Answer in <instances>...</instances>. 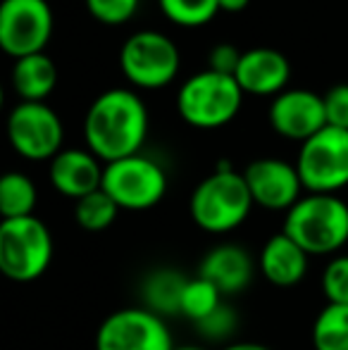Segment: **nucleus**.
Here are the masks:
<instances>
[{"instance_id": "22", "label": "nucleus", "mask_w": 348, "mask_h": 350, "mask_svg": "<svg viewBox=\"0 0 348 350\" xmlns=\"http://www.w3.org/2000/svg\"><path fill=\"white\" fill-rule=\"evenodd\" d=\"M117 203L105 193V191H96V193H88L84 198H79L75 203V221L84 231L98 234V231H105L115 224L117 215H120Z\"/></svg>"}, {"instance_id": "16", "label": "nucleus", "mask_w": 348, "mask_h": 350, "mask_svg": "<svg viewBox=\"0 0 348 350\" xmlns=\"http://www.w3.org/2000/svg\"><path fill=\"white\" fill-rule=\"evenodd\" d=\"M246 96L277 98L286 91L291 79V62L274 48H251L243 51L241 65L234 77Z\"/></svg>"}, {"instance_id": "13", "label": "nucleus", "mask_w": 348, "mask_h": 350, "mask_svg": "<svg viewBox=\"0 0 348 350\" xmlns=\"http://www.w3.org/2000/svg\"><path fill=\"white\" fill-rule=\"evenodd\" d=\"M269 124L284 139L306 143L327 126L325 98L308 88H286L269 105Z\"/></svg>"}, {"instance_id": "6", "label": "nucleus", "mask_w": 348, "mask_h": 350, "mask_svg": "<svg viewBox=\"0 0 348 350\" xmlns=\"http://www.w3.org/2000/svg\"><path fill=\"white\" fill-rule=\"evenodd\" d=\"M168 172L148 155H131L105 165L103 191L117 203L120 210L146 212L168 196Z\"/></svg>"}, {"instance_id": "1", "label": "nucleus", "mask_w": 348, "mask_h": 350, "mask_svg": "<svg viewBox=\"0 0 348 350\" xmlns=\"http://www.w3.org/2000/svg\"><path fill=\"white\" fill-rule=\"evenodd\" d=\"M148 136V110L139 93L107 88L88 105L84 117L86 148L101 162L139 155Z\"/></svg>"}, {"instance_id": "23", "label": "nucleus", "mask_w": 348, "mask_h": 350, "mask_svg": "<svg viewBox=\"0 0 348 350\" xmlns=\"http://www.w3.org/2000/svg\"><path fill=\"white\" fill-rule=\"evenodd\" d=\"M224 295L217 291V286H213L208 279L198 277L189 279L184 291V298H181V317H186L189 322L198 324L200 319H205L208 314H213L219 305L224 303Z\"/></svg>"}, {"instance_id": "10", "label": "nucleus", "mask_w": 348, "mask_h": 350, "mask_svg": "<svg viewBox=\"0 0 348 350\" xmlns=\"http://www.w3.org/2000/svg\"><path fill=\"white\" fill-rule=\"evenodd\" d=\"M174 336L160 314L122 308L107 314L96 332V350H174Z\"/></svg>"}, {"instance_id": "4", "label": "nucleus", "mask_w": 348, "mask_h": 350, "mask_svg": "<svg viewBox=\"0 0 348 350\" xmlns=\"http://www.w3.org/2000/svg\"><path fill=\"white\" fill-rule=\"evenodd\" d=\"M243 96L234 77L203 70L181 83L176 112L193 129H219L239 115Z\"/></svg>"}, {"instance_id": "2", "label": "nucleus", "mask_w": 348, "mask_h": 350, "mask_svg": "<svg viewBox=\"0 0 348 350\" xmlns=\"http://www.w3.org/2000/svg\"><path fill=\"white\" fill-rule=\"evenodd\" d=\"M282 231L310 258H334L348 243V203L332 193H306L284 215Z\"/></svg>"}, {"instance_id": "24", "label": "nucleus", "mask_w": 348, "mask_h": 350, "mask_svg": "<svg viewBox=\"0 0 348 350\" xmlns=\"http://www.w3.org/2000/svg\"><path fill=\"white\" fill-rule=\"evenodd\" d=\"M158 5L170 22L184 29L205 27L219 12V0H158Z\"/></svg>"}, {"instance_id": "27", "label": "nucleus", "mask_w": 348, "mask_h": 350, "mask_svg": "<svg viewBox=\"0 0 348 350\" xmlns=\"http://www.w3.org/2000/svg\"><path fill=\"white\" fill-rule=\"evenodd\" d=\"M139 3L141 0H86V10L96 22L120 27L134 17Z\"/></svg>"}, {"instance_id": "20", "label": "nucleus", "mask_w": 348, "mask_h": 350, "mask_svg": "<svg viewBox=\"0 0 348 350\" xmlns=\"http://www.w3.org/2000/svg\"><path fill=\"white\" fill-rule=\"evenodd\" d=\"M38 205L36 184L22 172H8L0 179V215L3 219L31 217Z\"/></svg>"}, {"instance_id": "17", "label": "nucleus", "mask_w": 348, "mask_h": 350, "mask_svg": "<svg viewBox=\"0 0 348 350\" xmlns=\"http://www.w3.org/2000/svg\"><path fill=\"white\" fill-rule=\"evenodd\" d=\"M310 255L284 231L269 236L258 253V272L277 288H291L308 274Z\"/></svg>"}, {"instance_id": "3", "label": "nucleus", "mask_w": 348, "mask_h": 350, "mask_svg": "<svg viewBox=\"0 0 348 350\" xmlns=\"http://www.w3.org/2000/svg\"><path fill=\"white\" fill-rule=\"evenodd\" d=\"M256 208L243 172L222 165L193 189L189 198V215L205 234H229L239 229Z\"/></svg>"}, {"instance_id": "5", "label": "nucleus", "mask_w": 348, "mask_h": 350, "mask_svg": "<svg viewBox=\"0 0 348 350\" xmlns=\"http://www.w3.org/2000/svg\"><path fill=\"white\" fill-rule=\"evenodd\" d=\"M55 253L53 234L36 215L0 221V272L10 281L31 284L48 272Z\"/></svg>"}, {"instance_id": "28", "label": "nucleus", "mask_w": 348, "mask_h": 350, "mask_svg": "<svg viewBox=\"0 0 348 350\" xmlns=\"http://www.w3.org/2000/svg\"><path fill=\"white\" fill-rule=\"evenodd\" d=\"M322 98H325L327 126L348 131V83H336Z\"/></svg>"}, {"instance_id": "14", "label": "nucleus", "mask_w": 348, "mask_h": 350, "mask_svg": "<svg viewBox=\"0 0 348 350\" xmlns=\"http://www.w3.org/2000/svg\"><path fill=\"white\" fill-rule=\"evenodd\" d=\"M105 162H101L88 148H62L48 162V181L60 196L79 200L103 189Z\"/></svg>"}, {"instance_id": "18", "label": "nucleus", "mask_w": 348, "mask_h": 350, "mask_svg": "<svg viewBox=\"0 0 348 350\" xmlns=\"http://www.w3.org/2000/svg\"><path fill=\"white\" fill-rule=\"evenodd\" d=\"M57 86V65L46 53L19 57L12 67V88L22 103H43Z\"/></svg>"}, {"instance_id": "32", "label": "nucleus", "mask_w": 348, "mask_h": 350, "mask_svg": "<svg viewBox=\"0 0 348 350\" xmlns=\"http://www.w3.org/2000/svg\"><path fill=\"white\" fill-rule=\"evenodd\" d=\"M174 350H208L205 346H191V343H186V346H176Z\"/></svg>"}, {"instance_id": "11", "label": "nucleus", "mask_w": 348, "mask_h": 350, "mask_svg": "<svg viewBox=\"0 0 348 350\" xmlns=\"http://www.w3.org/2000/svg\"><path fill=\"white\" fill-rule=\"evenodd\" d=\"M53 33L48 0H3L0 3V48L12 60L43 53Z\"/></svg>"}, {"instance_id": "30", "label": "nucleus", "mask_w": 348, "mask_h": 350, "mask_svg": "<svg viewBox=\"0 0 348 350\" xmlns=\"http://www.w3.org/2000/svg\"><path fill=\"white\" fill-rule=\"evenodd\" d=\"M219 350H272V348L263 346V343H256V341H234Z\"/></svg>"}, {"instance_id": "19", "label": "nucleus", "mask_w": 348, "mask_h": 350, "mask_svg": "<svg viewBox=\"0 0 348 350\" xmlns=\"http://www.w3.org/2000/svg\"><path fill=\"white\" fill-rule=\"evenodd\" d=\"M189 277L174 267H158L146 274L141 284V303L146 310L160 314V317H174L181 312V298H184Z\"/></svg>"}, {"instance_id": "21", "label": "nucleus", "mask_w": 348, "mask_h": 350, "mask_svg": "<svg viewBox=\"0 0 348 350\" xmlns=\"http://www.w3.org/2000/svg\"><path fill=\"white\" fill-rule=\"evenodd\" d=\"M312 348L348 350V305H325L312 322Z\"/></svg>"}, {"instance_id": "7", "label": "nucleus", "mask_w": 348, "mask_h": 350, "mask_svg": "<svg viewBox=\"0 0 348 350\" xmlns=\"http://www.w3.org/2000/svg\"><path fill=\"white\" fill-rule=\"evenodd\" d=\"M306 193L336 196L348 186V131L325 126L301 143L296 157Z\"/></svg>"}, {"instance_id": "9", "label": "nucleus", "mask_w": 348, "mask_h": 350, "mask_svg": "<svg viewBox=\"0 0 348 350\" xmlns=\"http://www.w3.org/2000/svg\"><path fill=\"white\" fill-rule=\"evenodd\" d=\"M12 150L29 162H51L65 143V126L46 103H17L8 117Z\"/></svg>"}, {"instance_id": "31", "label": "nucleus", "mask_w": 348, "mask_h": 350, "mask_svg": "<svg viewBox=\"0 0 348 350\" xmlns=\"http://www.w3.org/2000/svg\"><path fill=\"white\" fill-rule=\"evenodd\" d=\"M251 5V0H219V10L224 12H241Z\"/></svg>"}, {"instance_id": "25", "label": "nucleus", "mask_w": 348, "mask_h": 350, "mask_svg": "<svg viewBox=\"0 0 348 350\" xmlns=\"http://www.w3.org/2000/svg\"><path fill=\"white\" fill-rule=\"evenodd\" d=\"M239 332V314L232 305L222 303L213 314H208L205 319H200L196 324V334L203 343L208 346H229L234 343L232 338Z\"/></svg>"}, {"instance_id": "26", "label": "nucleus", "mask_w": 348, "mask_h": 350, "mask_svg": "<svg viewBox=\"0 0 348 350\" xmlns=\"http://www.w3.org/2000/svg\"><path fill=\"white\" fill-rule=\"evenodd\" d=\"M320 288L327 305H348V255H334L325 265Z\"/></svg>"}, {"instance_id": "8", "label": "nucleus", "mask_w": 348, "mask_h": 350, "mask_svg": "<svg viewBox=\"0 0 348 350\" xmlns=\"http://www.w3.org/2000/svg\"><path fill=\"white\" fill-rule=\"evenodd\" d=\"M181 65L179 48L168 33L144 29L124 41L120 67L136 88H163L176 77Z\"/></svg>"}, {"instance_id": "29", "label": "nucleus", "mask_w": 348, "mask_h": 350, "mask_svg": "<svg viewBox=\"0 0 348 350\" xmlns=\"http://www.w3.org/2000/svg\"><path fill=\"white\" fill-rule=\"evenodd\" d=\"M243 53L232 43H217L208 53V70L224 74V77H237V70L241 65Z\"/></svg>"}, {"instance_id": "15", "label": "nucleus", "mask_w": 348, "mask_h": 350, "mask_svg": "<svg viewBox=\"0 0 348 350\" xmlns=\"http://www.w3.org/2000/svg\"><path fill=\"white\" fill-rule=\"evenodd\" d=\"M258 260L239 243L213 245L198 265V277L208 279L222 295H239L253 284Z\"/></svg>"}, {"instance_id": "12", "label": "nucleus", "mask_w": 348, "mask_h": 350, "mask_svg": "<svg viewBox=\"0 0 348 350\" xmlns=\"http://www.w3.org/2000/svg\"><path fill=\"white\" fill-rule=\"evenodd\" d=\"M243 179L251 191V198L258 208L286 215L303 198V181L296 162L279 157H258L243 170Z\"/></svg>"}]
</instances>
